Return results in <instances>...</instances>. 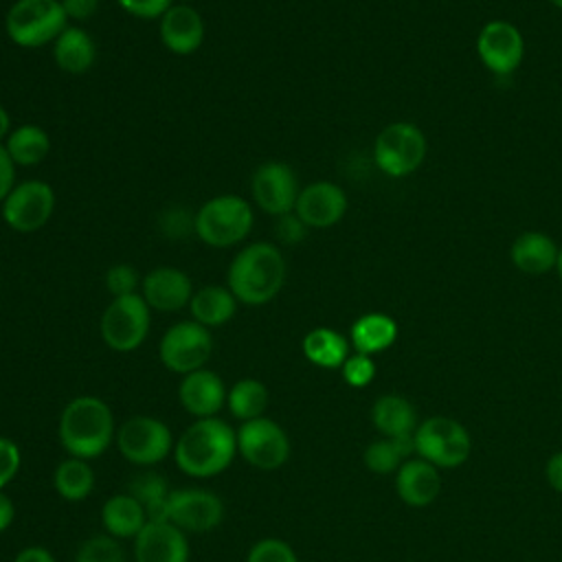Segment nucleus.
<instances>
[{
  "label": "nucleus",
  "instance_id": "f257e3e1",
  "mask_svg": "<svg viewBox=\"0 0 562 562\" xmlns=\"http://www.w3.org/2000/svg\"><path fill=\"white\" fill-rule=\"evenodd\" d=\"M235 454L237 430L217 417L193 422L173 446L178 468L195 479H209L224 472Z\"/></svg>",
  "mask_w": 562,
  "mask_h": 562
},
{
  "label": "nucleus",
  "instance_id": "f03ea898",
  "mask_svg": "<svg viewBox=\"0 0 562 562\" xmlns=\"http://www.w3.org/2000/svg\"><path fill=\"white\" fill-rule=\"evenodd\" d=\"M59 443L70 457H101L114 439V415L110 406L94 395L70 400L59 415Z\"/></svg>",
  "mask_w": 562,
  "mask_h": 562
},
{
  "label": "nucleus",
  "instance_id": "7ed1b4c3",
  "mask_svg": "<svg viewBox=\"0 0 562 562\" xmlns=\"http://www.w3.org/2000/svg\"><path fill=\"white\" fill-rule=\"evenodd\" d=\"M285 281V259L268 241H255L239 250L228 266V290L239 303L263 305L279 294Z\"/></svg>",
  "mask_w": 562,
  "mask_h": 562
},
{
  "label": "nucleus",
  "instance_id": "20e7f679",
  "mask_svg": "<svg viewBox=\"0 0 562 562\" xmlns=\"http://www.w3.org/2000/svg\"><path fill=\"white\" fill-rule=\"evenodd\" d=\"M68 15L61 0H15L4 18L7 35L22 48L55 42L66 29Z\"/></svg>",
  "mask_w": 562,
  "mask_h": 562
},
{
  "label": "nucleus",
  "instance_id": "39448f33",
  "mask_svg": "<svg viewBox=\"0 0 562 562\" xmlns=\"http://www.w3.org/2000/svg\"><path fill=\"white\" fill-rule=\"evenodd\" d=\"M252 209L239 195H215L195 213V235L215 248H228L248 237Z\"/></svg>",
  "mask_w": 562,
  "mask_h": 562
},
{
  "label": "nucleus",
  "instance_id": "423d86ee",
  "mask_svg": "<svg viewBox=\"0 0 562 562\" xmlns=\"http://www.w3.org/2000/svg\"><path fill=\"white\" fill-rule=\"evenodd\" d=\"M415 452L437 468H457L468 461L472 452V439L463 424L452 417H428L415 432Z\"/></svg>",
  "mask_w": 562,
  "mask_h": 562
},
{
  "label": "nucleus",
  "instance_id": "0eeeda50",
  "mask_svg": "<svg viewBox=\"0 0 562 562\" xmlns=\"http://www.w3.org/2000/svg\"><path fill=\"white\" fill-rule=\"evenodd\" d=\"M149 323V305L140 294L114 296L101 316L103 342L114 351H134L145 342Z\"/></svg>",
  "mask_w": 562,
  "mask_h": 562
},
{
  "label": "nucleus",
  "instance_id": "6e6552de",
  "mask_svg": "<svg viewBox=\"0 0 562 562\" xmlns=\"http://www.w3.org/2000/svg\"><path fill=\"white\" fill-rule=\"evenodd\" d=\"M213 351V338L209 327L198 321H180L171 325L158 345L160 362L173 373H191L204 369Z\"/></svg>",
  "mask_w": 562,
  "mask_h": 562
},
{
  "label": "nucleus",
  "instance_id": "1a4fd4ad",
  "mask_svg": "<svg viewBox=\"0 0 562 562\" xmlns=\"http://www.w3.org/2000/svg\"><path fill=\"white\" fill-rule=\"evenodd\" d=\"M119 452L136 465L160 463L173 448L171 430L165 422L149 415H134L116 430Z\"/></svg>",
  "mask_w": 562,
  "mask_h": 562
},
{
  "label": "nucleus",
  "instance_id": "9d476101",
  "mask_svg": "<svg viewBox=\"0 0 562 562\" xmlns=\"http://www.w3.org/2000/svg\"><path fill=\"white\" fill-rule=\"evenodd\" d=\"M373 156L384 173L395 178L408 176L426 156V138L422 130L411 123H391L378 134Z\"/></svg>",
  "mask_w": 562,
  "mask_h": 562
},
{
  "label": "nucleus",
  "instance_id": "9b49d317",
  "mask_svg": "<svg viewBox=\"0 0 562 562\" xmlns=\"http://www.w3.org/2000/svg\"><path fill=\"white\" fill-rule=\"evenodd\" d=\"M237 452L259 470H277L290 457V439L277 422L257 417L237 428Z\"/></svg>",
  "mask_w": 562,
  "mask_h": 562
},
{
  "label": "nucleus",
  "instance_id": "f8f14e48",
  "mask_svg": "<svg viewBox=\"0 0 562 562\" xmlns=\"http://www.w3.org/2000/svg\"><path fill=\"white\" fill-rule=\"evenodd\" d=\"M55 211V191L44 180H24L2 202V220L18 233L40 231Z\"/></svg>",
  "mask_w": 562,
  "mask_h": 562
},
{
  "label": "nucleus",
  "instance_id": "ddd939ff",
  "mask_svg": "<svg viewBox=\"0 0 562 562\" xmlns=\"http://www.w3.org/2000/svg\"><path fill=\"white\" fill-rule=\"evenodd\" d=\"M224 518V503L217 494L200 487H180L169 492L167 520L184 533L213 531Z\"/></svg>",
  "mask_w": 562,
  "mask_h": 562
},
{
  "label": "nucleus",
  "instance_id": "4468645a",
  "mask_svg": "<svg viewBox=\"0 0 562 562\" xmlns=\"http://www.w3.org/2000/svg\"><path fill=\"white\" fill-rule=\"evenodd\" d=\"M250 191L255 204L268 215L292 213L299 198V180L288 162L270 160L255 169L250 180Z\"/></svg>",
  "mask_w": 562,
  "mask_h": 562
},
{
  "label": "nucleus",
  "instance_id": "2eb2a0df",
  "mask_svg": "<svg viewBox=\"0 0 562 562\" xmlns=\"http://www.w3.org/2000/svg\"><path fill=\"white\" fill-rule=\"evenodd\" d=\"M476 50L487 70L494 75H512L522 61L525 44L520 31L514 24L494 20L481 29Z\"/></svg>",
  "mask_w": 562,
  "mask_h": 562
},
{
  "label": "nucleus",
  "instance_id": "dca6fc26",
  "mask_svg": "<svg viewBox=\"0 0 562 562\" xmlns=\"http://www.w3.org/2000/svg\"><path fill=\"white\" fill-rule=\"evenodd\" d=\"M347 211L345 191L327 180H318L299 191L294 213L307 228H327L342 220Z\"/></svg>",
  "mask_w": 562,
  "mask_h": 562
},
{
  "label": "nucleus",
  "instance_id": "f3484780",
  "mask_svg": "<svg viewBox=\"0 0 562 562\" xmlns=\"http://www.w3.org/2000/svg\"><path fill=\"white\" fill-rule=\"evenodd\" d=\"M140 296L145 299L149 310L178 312L189 305L193 296V285L180 268L158 266L143 277Z\"/></svg>",
  "mask_w": 562,
  "mask_h": 562
},
{
  "label": "nucleus",
  "instance_id": "a211bd4d",
  "mask_svg": "<svg viewBox=\"0 0 562 562\" xmlns=\"http://www.w3.org/2000/svg\"><path fill=\"white\" fill-rule=\"evenodd\" d=\"M136 562H189V542L173 522H147L134 538Z\"/></svg>",
  "mask_w": 562,
  "mask_h": 562
},
{
  "label": "nucleus",
  "instance_id": "6ab92c4d",
  "mask_svg": "<svg viewBox=\"0 0 562 562\" xmlns=\"http://www.w3.org/2000/svg\"><path fill=\"white\" fill-rule=\"evenodd\" d=\"M226 395L228 393L222 378L211 369H198L182 375L178 386V400L182 408L198 419L215 417L222 411Z\"/></svg>",
  "mask_w": 562,
  "mask_h": 562
},
{
  "label": "nucleus",
  "instance_id": "aec40b11",
  "mask_svg": "<svg viewBox=\"0 0 562 562\" xmlns=\"http://www.w3.org/2000/svg\"><path fill=\"white\" fill-rule=\"evenodd\" d=\"M160 42L176 55H191L204 42V20L189 4H171L160 18Z\"/></svg>",
  "mask_w": 562,
  "mask_h": 562
},
{
  "label": "nucleus",
  "instance_id": "412c9836",
  "mask_svg": "<svg viewBox=\"0 0 562 562\" xmlns=\"http://www.w3.org/2000/svg\"><path fill=\"white\" fill-rule=\"evenodd\" d=\"M397 496L411 507L430 505L441 492V476L437 465L426 459H406L395 474Z\"/></svg>",
  "mask_w": 562,
  "mask_h": 562
},
{
  "label": "nucleus",
  "instance_id": "4be33fe9",
  "mask_svg": "<svg viewBox=\"0 0 562 562\" xmlns=\"http://www.w3.org/2000/svg\"><path fill=\"white\" fill-rule=\"evenodd\" d=\"M94 57V40L79 26H66L61 35L53 42V59L64 72L81 75L92 68Z\"/></svg>",
  "mask_w": 562,
  "mask_h": 562
},
{
  "label": "nucleus",
  "instance_id": "5701e85b",
  "mask_svg": "<svg viewBox=\"0 0 562 562\" xmlns=\"http://www.w3.org/2000/svg\"><path fill=\"white\" fill-rule=\"evenodd\" d=\"M101 522L112 538H136L147 525V514L132 494H114L101 507Z\"/></svg>",
  "mask_w": 562,
  "mask_h": 562
},
{
  "label": "nucleus",
  "instance_id": "b1692460",
  "mask_svg": "<svg viewBox=\"0 0 562 562\" xmlns=\"http://www.w3.org/2000/svg\"><path fill=\"white\" fill-rule=\"evenodd\" d=\"M371 422L384 437L413 435L417 428V415L413 404L402 395H382L371 406Z\"/></svg>",
  "mask_w": 562,
  "mask_h": 562
},
{
  "label": "nucleus",
  "instance_id": "393cba45",
  "mask_svg": "<svg viewBox=\"0 0 562 562\" xmlns=\"http://www.w3.org/2000/svg\"><path fill=\"white\" fill-rule=\"evenodd\" d=\"M189 310L193 321L204 327H220L235 316L237 299L228 288L222 285H204L202 290L193 292L189 301Z\"/></svg>",
  "mask_w": 562,
  "mask_h": 562
},
{
  "label": "nucleus",
  "instance_id": "a878e982",
  "mask_svg": "<svg viewBox=\"0 0 562 562\" xmlns=\"http://www.w3.org/2000/svg\"><path fill=\"white\" fill-rule=\"evenodd\" d=\"M512 261L520 272L542 274L558 263V248L544 233H522L512 246Z\"/></svg>",
  "mask_w": 562,
  "mask_h": 562
},
{
  "label": "nucleus",
  "instance_id": "bb28decb",
  "mask_svg": "<svg viewBox=\"0 0 562 562\" xmlns=\"http://www.w3.org/2000/svg\"><path fill=\"white\" fill-rule=\"evenodd\" d=\"M397 338V325L386 314H364L351 325V345L358 353L371 356L389 349Z\"/></svg>",
  "mask_w": 562,
  "mask_h": 562
},
{
  "label": "nucleus",
  "instance_id": "cd10ccee",
  "mask_svg": "<svg viewBox=\"0 0 562 562\" xmlns=\"http://www.w3.org/2000/svg\"><path fill=\"white\" fill-rule=\"evenodd\" d=\"M303 353L316 367L338 369L349 358V342L336 329L316 327L303 338Z\"/></svg>",
  "mask_w": 562,
  "mask_h": 562
},
{
  "label": "nucleus",
  "instance_id": "c85d7f7f",
  "mask_svg": "<svg viewBox=\"0 0 562 562\" xmlns=\"http://www.w3.org/2000/svg\"><path fill=\"white\" fill-rule=\"evenodd\" d=\"M11 160L20 167H35L40 165L50 151V138L40 125H20L9 132L4 143Z\"/></svg>",
  "mask_w": 562,
  "mask_h": 562
},
{
  "label": "nucleus",
  "instance_id": "c756f323",
  "mask_svg": "<svg viewBox=\"0 0 562 562\" xmlns=\"http://www.w3.org/2000/svg\"><path fill=\"white\" fill-rule=\"evenodd\" d=\"M413 452H415L413 435L375 439L364 450V465L375 474L397 472L400 465L406 461V457Z\"/></svg>",
  "mask_w": 562,
  "mask_h": 562
},
{
  "label": "nucleus",
  "instance_id": "7c9ffc66",
  "mask_svg": "<svg viewBox=\"0 0 562 562\" xmlns=\"http://www.w3.org/2000/svg\"><path fill=\"white\" fill-rule=\"evenodd\" d=\"M167 481L156 472H143L130 481L127 494H132L145 509L147 522H167Z\"/></svg>",
  "mask_w": 562,
  "mask_h": 562
},
{
  "label": "nucleus",
  "instance_id": "2f4dec72",
  "mask_svg": "<svg viewBox=\"0 0 562 562\" xmlns=\"http://www.w3.org/2000/svg\"><path fill=\"white\" fill-rule=\"evenodd\" d=\"M55 492L66 501H83L94 490V472L86 459H64L53 474Z\"/></svg>",
  "mask_w": 562,
  "mask_h": 562
},
{
  "label": "nucleus",
  "instance_id": "473e14b6",
  "mask_svg": "<svg viewBox=\"0 0 562 562\" xmlns=\"http://www.w3.org/2000/svg\"><path fill=\"white\" fill-rule=\"evenodd\" d=\"M226 404L231 415L239 422L263 417V411L268 406V389L255 378H244L231 386Z\"/></svg>",
  "mask_w": 562,
  "mask_h": 562
},
{
  "label": "nucleus",
  "instance_id": "72a5a7b5",
  "mask_svg": "<svg viewBox=\"0 0 562 562\" xmlns=\"http://www.w3.org/2000/svg\"><path fill=\"white\" fill-rule=\"evenodd\" d=\"M75 562H125V553L116 538L92 536L79 547Z\"/></svg>",
  "mask_w": 562,
  "mask_h": 562
},
{
  "label": "nucleus",
  "instance_id": "f704fd0d",
  "mask_svg": "<svg viewBox=\"0 0 562 562\" xmlns=\"http://www.w3.org/2000/svg\"><path fill=\"white\" fill-rule=\"evenodd\" d=\"M246 562H299V558L285 540L263 538L250 547Z\"/></svg>",
  "mask_w": 562,
  "mask_h": 562
},
{
  "label": "nucleus",
  "instance_id": "c9c22d12",
  "mask_svg": "<svg viewBox=\"0 0 562 562\" xmlns=\"http://www.w3.org/2000/svg\"><path fill=\"white\" fill-rule=\"evenodd\" d=\"M160 231L169 237V239H182L189 233H195V213H189L184 209H167L160 220Z\"/></svg>",
  "mask_w": 562,
  "mask_h": 562
},
{
  "label": "nucleus",
  "instance_id": "e433bc0d",
  "mask_svg": "<svg viewBox=\"0 0 562 562\" xmlns=\"http://www.w3.org/2000/svg\"><path fill=\"white\" fill-rule=\"evenodd\" d=\"M143 279H138L136 268L127 266V263H116L105 272V288L112 296H125V294H134L136 288L140 285Z\"/></svg>",
  "mask_w": 562,
  "mask_h": 562
},
{
  "label": "nucleus",
  "instance_id": "4c0bfd02",
  "mask_svg": "<svg viewBox=\"0 0 562 562\" xmlns=\"http://www.w3.org/2000/svg\"><path fill=\"white\" fill-rule=\"evenodd\" d=\"M340 369H342L345 382L353 389H362L375 378V364H373L371 356H364L358 351L353 356H349Z\"/></svg>",
  "mask_w": 562,
  "mask_h": 562
},
{
  "label": "nucleus",
  "instance_id": "58836bf2",
  "mask_svg": "<svg viewBox=\"0 0 562 562\" xmlns=\"http://www.w3.org/2000/svg\"><path fill=\"white\" fill-rule=\"evenodd\" d=\"M22 463L20 448L13 439L0 437V490H4L18 474Z\"/></svg>",
  "mask_w": 562,
  "mask_h": 562
},
{
  "label": "nucleus",
  "instance_id": "ea45409f",
  "mask_svg": "<svg viewBox=\"0 0 562 562\" xmlns=\"http://www.w3.org/2000/svg\"><path fill=\"white\" fill-rule=\"evenodd\" d=\"M119 4L143 20H154V18H162V13L173 4V0H119Z\"/></svg>",
  "mask_w": 562,
  "mask_h": 562
},
{
  "label": "nucleus",
  "instance_id": "a19ab883",
  "mask_svg": "<svg viewBox=\"0 0 562 562\" xmlns=\"http://www.w3.org/2000/svg\"><path fill=\"white\" fill-rule=\"evenodd\" d=\"M305 231H307V226L303 224V220L296 213H285L277 222V235L285 244H299L305 237Z\"/></svg>",
  "mask_w": 562,
  "mask_h": 562
},
{
  "label": "nucleus",
  "instance_id": "79ce46f5",
  "mask_svg": "<svg viewBox=\"0 0 562 562\" xmlns=\"http://www.w3.org/2000/svg\"><path fill=\"white\" fill-rule=\"evenodd\" d=\"M15 187V162L11 160L4 145H0V202L11 193Z\"/></svg>",
  "mask_w": 562,
  "mask_h": 562
},
{
  "label": "nucleus",
  "instance_id": "37998d69",
  "mask_svg": "<svg viewBox=\"0 0 562 562\" xmlns=\"http://www.w3.org/2000/svg\"><path fill=\"white\" fill-rule=\"evenodd\" d=\"M61 7L72 20H88L97 13L99 0H61Z\"/></svg>",
  "mask_w": 562,
  "mask_h": 562
},
{
  "label": "nucleus",
  "instance_id": "c03bdc74",
  "mask_svg": "<svg viewBox=\"0 0 562 562\" xmlns=\"http://www.w3.org/2000/svg\"><path fill=\"white\" fill-rule=\"evenodd\" d=\"M544 476L549 481V485L562 494V450L551 454L549 461H547V468H544Z\"/></svg>",
  "mask_w": 562,
  "mask_h": 562
},
{
  "label": "nucleus",
  "instance_id": "a18cd8bd",
  "mask_svg": "<svg viewBox=\"0 0 562 562\" xmlns=\"http://www.w3.org/2000/svg\"><path fill=\"white\" fill-rule=\"evenodd\" d=\"M13 562H55L53 553L40 544H31V547H24Z\"/></svg>",
  "mask_w": 562,
  "mask_h": 562
},
{
  "label": "nucleus",
  "instance_id": "49530a36",
  "mask_svg": "<svg viewBox=\"0 0 562 562\" xmlns=\"http://www.w3.org/2000/svg\"><path fill=\"white\" fill-rule=\"evenodd\" d=\"M13 516H15V509H13V501L0 490V533L7 531L13 522Z\"/></svg>",
  "mask_w": 562,
  "mask_h": 562
},
{
  "label": "nucleus",
  "instance_id": "de8ad7c7",
  "mask_svg": "<svg viewBox=\"0 0 562 562\" xmlns=\"http://www.w3.org/2000/svg\"><path fill=\"white\" fill-rule=\"evenodd\" d=\"M11 132V119H9V112L0 105V140L7 138Z\"/></svg>",
  "mask_w": 562,
  "mask_h": 562
},
{
  "label": "nucleus",
  "instance_id": "09e8293b",
  "mask_svg": "<svg viewBox=\"0 0 562 562\" xmlns=\"http://www.w3.org/2000/svg\"><path fill=\"white\" fill-rule=\"evenodd\" d=\"M558 272H560V279H562V250H558Z\"/></svg>",
  "mask_w": 562,
  "mask_h": 562
},
{
  "label": "nucleus",
  "instance_id": "8fccbe9b",
  "mask_svg": "<svg viewBox=\"0 0 562 562\" xmlns=\"http://www.w3.org/2000/svg\"><path fill=\"white\" fill-rule=\"evenodd\" d=\"M551 4H555L558 9H562V0H551Z\"/></svg>",
  "mask_w": 562,
  "mask_h": 562
},
{
  "label": "nucleus",
  "instance_id": "3c124183",
  "mask_svg": "<svg viewBox=\"0 0 562 562\" xmlns=\"http://www.w3.org/2000/svg\"><path fill=\"white\" fill-rule=\"evenodd\" d=\"M178 2H182V4H187V2H191V0H178Z\"/></svg>",
  "mask_w": 562,
  "mask_h": 562
}]
</instances>
